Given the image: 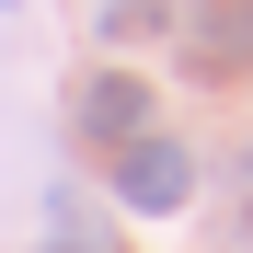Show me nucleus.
I'll list each match as a JSON object with an SVG mask.
<instances>
[{
  "mask_svg": "<svg viewBox=\"0 0 253 253\" xmlns=\"http://www.w3.org/2000/svg\"><path fill=\"white\" fill-rule=\"evenodd\" d=\"M104 184H115L126 219H184V207H196V161H184V138H161V126H150L138 150L104 161Z\"/></svg>",
  "mask_w": 253,
  "mask_h": 253,
  "instance_id": "nucleus-1",
  "label": "nucleus"
},
{
  "mask_svg": "<svg viewBox=\"0 0 253 253\" xmlns=\"http://www.w3.org/2000/svg\"><path fill=\"white\" fill-rule=\"evenodd\" d=\"M69 138L92 150V161L138 150V138H150V81H138V69H92V81L69 92Z\"/></svg>",
  "mask_w": 253,
  "mask_h": 253,
  "instance_id": "nucleus-2",
  "label": "nucleus"
},
{
  "mask_svg": "<svg viewBox=\"0 0 253 253\" xmlns=\"http://www.w3.org/2000/svg\"><path fill=\"white\" fill-rule=\"evenodd\" d=\"M184 46H196V69L253 58V0H184Z\"/></svg>",
  "mask_w": 253,
  "mask_h": 253,
  "instance_id": "nucleus-3",
  "label": "nucleus"
},
{
  "mask_svg": "<svg viewBox=\"0 0 253 253\" xmlns=\"http://www.w3.org/2000/svg\"><path fill=\"white\" fill-rule=\"evenodd\" d=\"M46 253H115V230L81 207V184H58V196H46Z\"/></svg>",
  "mask_w": 253,
  "mask_h": 253,
  "instance_id": "nucleus-4",
  "label": "nucleus"
},
{
  "mask_svg": "<svg viewBox=\"0 0 253 253\" xmlns=\"http://www.w3.org/2000/svg\"><path fill=\"white\" fill-rule=\"evenodd\" d=\"M161 23H173V0H104V35H115V46H126V35H161Z\"/></svg>",
  "mask_w": 253,
  "mask_h": 253,
  "instance_id": "nucleus-5",
  "label": "nucleus"
},
{
  "mask_svg": "<svg viewBox=\"0 0 253 253\" xmlns=\"http://www.w3.org/2000/svg\"><path fill=\"white\" fill-rule=\"evenodd\" d=\"M0 12H23V0H0Z\"/></svg>",
  "mask_w": 253,
  "mask_h": 253,
  "instance_id": "nucleus-6",
  "label": "nucleus"
},
{
  "mask_svg": "<svg viewBox=\"0 0 253 253\" xmlns=\"http://www.w3.org/2000/svg\"><path fill=\"white\" fill-rule=\"evenodd\" d=\"M242 173H253V150H242Z\"/></svg>",
  "mask_w": 253,
  "mask_h": 253,
  "instance_id": "nucleus-7",
  "label": "nucleus"
}]
</instances>
